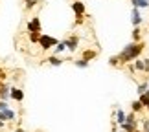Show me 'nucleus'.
<instances>
[{
  "instance_id": "nucleus-34",
  "label": "nucleus",
  "mask_w": 149,
  "mask_h": 132,
  "mask_svg": "<svg viewBox=\"0 0 149 132\" xmlns=\"http://www.w3.org/2000/svg\"><path fill=\"white\" fill-rule=\"evenodd\" d=\"M146 110H147V116H149V106H147V108H146Z\"/></svg>"
},
{
  "instance_id": "nucleus-15",
  "label": "nucleus",
  "mask_w": 149,
  "mask_h": 132,
  "mask_svg": "<svg viewBox=\"0 0 149 132\" xmlns=\"http://www.w3.org/2000/svg\"><path fill=\"white\" fill-rule=\"evenodd\" d=\"M39 39H41V31L28 33V42H30V44H39Z\"/></svg>"
},
{
  "instance_id": "nucleus-35",
  "label": "nucleus",
  "mask_w": 149,
  "mask_h": 132,
  "mask_svg": "<svg viewBox=\"0 0 149 132\" xmlns=\"http://www.w3.org/2000/svg\"><path fill=\"white\" fill-rule=\"evenodd\" d=\"M146 2H149V0H146Z\"/></svg>"
},
{
  "instance_id": "nucleus-10",
  "label": "nucleus",
  "mask_w": 149,
  "mask_h": 132,
  "mask_svg": "<svg viewBox=\"0 0 149 132\" xmlns=\"http://www.w3.org/2000/svg\"><path fill=\"white\" fill-rule=\"evenodd\" d=\"M9 95H11V99L17 101V103H22V101H24V90L19 88V86H13V84H11V92H9Z\"/></svg>"
},
{
  "instance_id": "nucleus-2",
  "label": "nucleus",
  "mask_w": 149,
  "mask_h": 132,
  "mask_svg": "<svg viewBox=\"0 0 149 132\" xmlns=\"http://www.w3.org/2000/svg\"><path fill=\"white\" fill-rule=\"evenodd\" d=\"M57 44H59V39L50 37V35H46V33H41V39H39V46H41V50H42V51H52Z\"/></svg>"
},
{
  "instance_id": "nucleus-8",
  "label": "nucleus",
  "mask_w": 149,
  "mask_h": 132,
  "mask_svg": "<svg viewBox=\"0 0 149 132\" xmlns=\"http://www.w3.org/2000/svg\"><path fill=\"white\" fill-rule=\"evenodd\" d=\"M9 92H11V84L6 83V81H0V99H2V101H9L11 99Z\"/></svg>"
},
{
  "instance_id": "nucleus-23",
  "label": "nucleus",
  "mask_w": 149,
  "mask_h": 132,
  "mask_svg": "<svg viewBox=\"0 0 149 132\" xmlns=\"http://www.w3.org/2000/svg\"><path fill=\"white\" fill-rule=\"evenodd\" d=\"M88 64H90V62L85 61V59H76V61H74V66L81 68V70H83V68H88Z\"/></svg>"
},
{
  "instance_id": "nucleus-16",
  "label": "nucleus",
  "mask_w": 149,
  "mask_h": 132,
  "mask_svg": "<svg viewBox=\"0 0 149 132\" xmlns=\"http://www.w3.org/2000/svg\"><path fill=\"white\" fill-rule=\"evenodd\" d=\"M131 39H133V42H140L142 41V28H133V33H131Z\"/></svg>"
},
{
  "instance_id": "nucleus-31",
  "label": "nucleus",
  "mask_w": 149,
  "mask_h": 132,
  "mask_svg": "<svg viewBox=\"0 0 149 132\" xmlns=\"http://www.w3.org/2000/svg\"><path fill=\"white\" fill-rule=\"evenodd\" d=\"M0 129H6V121H2V119H0Z\"/></svg>"
},
{
  "instance_id": "nucleus-20",
  "label": "nucleus",
  "mask_w": 149,
  "mask_h": 132,
  "mask_svg": "<svg viewBox=\"0 0 149 132\" xmlns=\"http://www.w3.org/2000/svg\"><path fill=\"white\" fill-rule=\"evenodd\" d=\"M109 66H112V68H122V64H120V57H118V55H111V57H109Z\"/></svg>"
},
{
  "instance_id": "nucleus-24",
  "label": "nucleus",
  "mask_w": 149,
  "mask_h": 132,
  "mask_svg": "<svg viewBox=\"0 0 149 132\" xmlns=\"http://www.w3.org/2000/svg\"><path fill=\"white\" fill-rule=\"evenodd\" d=\"M37 4H39V0H24V6H26V9H33Z\"/></svg>"
},
{
  "instance_id": "nucleus-11",
  "label": "nucleus",
  "mask_w": 149,
  "mask_h": 132,
  "mask_svg": "<svg viewBox=\"0 0 149 132\" xmlns=\"http://www.w3.org/2000/svg\"><path fill=\"white\" fill-rule=\"evenodd\" d=\"M98 55H100V51H98V50H94V48H87V50H83V51H81V59L88 61V62H92L94 59H98Z\"/></svg>"
},
{
  "instance_id": "nucleus-1",
  "label": "nucleus",
  "mask_w": 149,
  "mask_h": 132,
  "mask_svg": "<svg viewBox=\"0 0 149 132\" xmlns=\"http://www.w3.org/2000/svg\"><path fill=\"white\" fill-rule=\"evenodd\" d=\"M144 50H146V42H133L131 41L129 44H125L123 46V50L118 53L120 57V64L125 66V64H129V62H134L138 57L144 53Z\"/></svg>"
},
{
  "instance_id": "nucleus-6",
  "label": "nucleus",
  "mask_w": 149,
  "mask_h": 132,
  "mask_svg": "<svg viewBox=\"0 0 149 132\" xmlns=\"http://www.w3.org/2000/svg\"><path fill=\"white\" fill-rule=\"evenodd\" d=\"M70 8H72V11H74L76 17H85L87 15V8H85V4L81 2V0H74V2L70 4Z\"/></svg>"
},
{
  "instance_id": "nucleus-4",
  "label": "nucleus",
  "mask_w": 149,
  "mask_h": 132,
  "mask_svg": "<svg viewBox=\"0 0 149 132\" xmlns=\"http://www.w3.org/2000/svg\"><path fill=\"white\" fill-rule=\"evenodd\" d=\"M120 129L125 130V132H134L136 129H138V119H136V114H134V112H129V114H127V119H125V123H123Z\"/></svg>"
},
{
  "instance_id": "nucleus-18",
  "label": "nucleus",
  "mask_w": 149,
  "mask_h": 132,
  "mask_svg": "<svg viewBox=\"0 0 149 132\" xmlns=\"http://www.w3.org/2000/svg\"><path fill=\"white\" fill-rule=\"evenodd\" d=\"M63 51H66V44H65V41H59V44L52 50V53H54V55H61Z\"/></svg>"
},
{
  "instance_id": "nucleus-28",
  "label": "nucleus",
  "mask_w": 149,
  "mask_h": 132,
  "mask_svg": "<svg viewBox=\"0 0 149 132\" xmlns=\"http://www.w3.org/2000/svg\"><path fill=\"white\" fill-rule=\"evenodd\" d=\"M125 66H127L129 73H136V68H134V64H133V62H129V64H125Z\"/></svg>"
},
{
  "instance_id": "nucleus-30",
  "label": "nucleus",
  "mask_w": 149,
  "mask_h": 132,
  "mask_svg": "<svg viewBox=\"0 0 149 132\" xmlns=\"http://www.w3.org/2000/svg\"><path fill=\"white\" fill-rule=\"evenodd\" d=\"M8 106H9V105H8V101H2V99H0V110H6Z\"/></svg>"
},
{
  "instance_id": "nucleus-14",
  "label": "nucleus",
  "mask_w": 149,
  "mask_h": 132,
  "mask_svg": "<svg viewBox=\"0 0 149 132\" xmlns=\"http://www.w3.org/2000/svg\"><path fill=\"white\" fill-rule=\"evenodd\" d=\"M144 105L138 101V99H134V101H131V112H134V114H140V112H144Z\"/></svg>"
},
{
  "instance_id": "nucleus-9",
  "label": "nucleus",
  "mask_w": 149,
  "mask_h": 132,
  "mask_svg": "<svg viewBox=\"0 0 149 132\" xmlns=\"http://www.w3.org/2000/svg\"><path fill=\"white\" fill-rule=\"evenodd\" d=\"M26 30H28V33L41 31V19H39V17H31V19L28 20V24H26Z\"/></svg>"
},
{
  "instance_id": "nucleus-25",
  "label": "nucleus",
  "mask_w": 149,
  "mask_h": 132,
  "mask_svg": "<svg viewBox=\"0 0 149 132\" xmlns=\"http://www.w3.org/2000/svg\"><path fill=\"white\" fill-rule=\"evenodd\" d=\"M83 22H85V17H76V20H74V28L83 26Z\"/></svg>"
},
{
  "instance_id": "nucleus-17",
  "label": "nucleus",
  "mask_w": 149,
  "mask_h": 132,
  "mask_svg": "<svg viewBox=\"0 0 149 132\" xmlns=\"http://www.w3.org/2000/svg\"><path fill=\"white\" fill-rule=\"evenodd\" d=\"M146 90H149V79H147V81H142V83L136 84V94H138V95H142Z\"/></svg>"
},
{
  "instance_id": "nucleus-27",
  "label": "nucleus",
  "mask_w": 149,
  "mask_h": 132,
  "mask_svg": "<svg viewBox=\"0 0 149 132\" xmlns=\"http://www.w3.org/2000/svg\"><path fill=\"white\" fill-rule=\"evenodd\" d=\"M140 125H142V130H144V132H149V119H144Z\"/></svg>"
},
{
  "instance_id": "nucleus-26",
  "label": "nucleus",
  "mask_w": 149,
  "mask_h": 132,
  "mask_svg": "<svg viewBox=\"0 0 149 132\" xmlns=\"http://www.w3.org/2000/svg\"><path fill=\"white\" fill-rule=\"evenodd\" d=\"M144 73L149 75V57H144Z\"/></svg>"
},
{
  "instance_id": "nucleus-5",
  "label": "nucleus",
  "mask_w": 149,
  "mask_h": 132,
  "mask_svg": "<svg viewBox=\"0 0 149 132\" xmlns=\"http://www.w3.org/2000/svg\"><path fill=\"white\" fill-rule=\"evenodd\" d=\"M17 116H19V114H17V110L15 108H6V110H0V119H2V121H6V123H13V121H17Z\"/></svg>"
},
{
  "instance_id": "nucleus-29",
  "label": "nucleus",
  "mask_w": 149,
  "mask_h": 132,
  "mask_svg": "<svg viewBox=\"0 0 149 132\" xmlns=\"http://www.w3.org/2000/svg\"><path fill=\"white\" fill-rule=\"evenodd\" d=\"M6 77H8V73H6V70H4L2 66H0V81H4Z\"/></svg>"
},
{
  "instance_id": "nucleus-13",
  "label": "nucleus",
  "mask_w": 149,
  "mask_h": 132,
  "mask_svg": "<svg viewBox=\"0 0 149 132\" xmlns=\"http://www.w3.org/2000/svg\"><path fill=\"white\" fill-rule=\"evenodd\" d=\"M46 62L50 66H63L65 64V59H63L61 55H54V53H50V57L46 59Z\"/></svg>"
},
{
  "instance_id": "nucleus-12",
  "label": "nucleus",
  "mask_w": 149,
  "mask_h": 132,
  "mask_svg": "<svg viewBox=\"0 0 149 132\" xmlns=\"http://www.w3.org/2000/svg\"><path fill=\"white\" fill-rule=\"evenodd\" d=\"M125 119H127V112H125L123 108H116V110H114V121L118 123V127H122L125 123Z\"/></svg>"
},
{
  "instance_id": "nucleus-7",
  "label": "nucleus",
  "mask_w": 149,
  "mask_h": 132,
  "mask_svg": "<svg viewBox=\"0 0 149 132\" xmlns=\"http://www.w3.org/2000/svg\"><path fill=\"white\" fill-rule=\"evenodd\" d=\"M142 22H144V17H142L140 9L138 8H133V9H131V24H133V28L142 26Z\"/></svg>"
},
{
  "instance_id": "nucleus-33",
  "label": "nucleus",
  "mask_w": 149,
  "mask_h": 132,
  "mask_svg": "<svg viewBox=\"0 0 149 132\" xmlns=\"http://www.w3.org/2000/svg\"><path fill=\"white\" fill-rule=\"evenodd\" d=\"M134 132H144V130H142V129H136V130H134Z\"/></svg>"
},
{
  "instance_id": "nucleus-32",
  "label": "nucleus",
  "mask_w": 149,
  "mask_h": 132,
  "mask_svg": "<svg viewBox=\"0 0 149 132\" xmlns=\"http://www.w3.org/2000/svg\"><path fill=\"white\" fill-rule=\"evenodd\" d=\"M15 132H24V130H22V129L19 127V129H15Z\"/></svg>"
},
{
  "instance_id": "nucleus-21",
  "label": "nucleus",
  "mask_w": 149,
  "mask_h": 132,
  "mask_svg": "<svg viewBox=\"0 0 149 132\" xmlns=\"http://www.w3.org/2000/svg\"><path fill=\"white\" fill-rule=\"evenodd\" d=\"M138 101H140V103H142V105H144L146 108L149 106V90H146L142 95H138Z\"/></svg>"
},
{
  "instance_id": "nucleus-19",
  "label": "nucleus",
  "mask_w": 149,
  "mask_h": 132,
  "mask_svg": "<svg viewBox=\"0 0 149 132\" xmlns=\"http://www.w3.org/2000/svg\"><path fill=\"white\" fill-rule=\"evenodd\" d=\"M131 4H133V8H138V9L149 8V2H146V0H131Z\"/></svg>"
},
{
  "instance_id": "nucleus-22",
  "label": "nucleus",
  "mask_w": 149,
  "mask_h": 132,
  "mask_svg": "<svg viewBox=\"0 0 149 132\" xmlns=\"http://www.w3.org/2000/svg\"><path fill=\"white\" fill-rule=\"evenodd\" d=\"M133 64H134V68H136V72L144 73V59H142V57H138V59H136Z\"/></svg>"
},
{
  "instance_id": "nucleus-3",
  "label": "nucleus",
  "mask_w": 149,
  "mask_h": 132,
  "mask_svg": "<svg viewBox=\"0 0 149 132\" xmlns=\"http://www.w3.org/2000/svg\"><path fill=\"white\" fill-rule=\"evenodd\" d=\"M65 41V44H66V51L68 53H76L77 51V48H79V35L77 33H70L66 39H63Z\"/></svg>"
}]
</instances>
